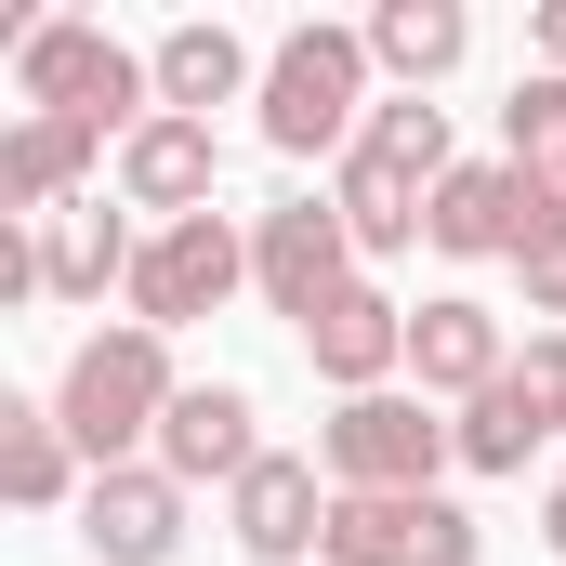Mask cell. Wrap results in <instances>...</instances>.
<instances>
[{
    "label": "cell",
    "instance_id": "1",
    "mask_svg": "<svg viewBox=\"0 0 566 566\" xmlns=\"http://www.w3.org/2000/svg\"><path fill=\"white\" fill-rule=\"evenodd\" d=\"M448 171H461V158H448V106H434V93H396V106H369L356 158L329 171V211L356 224V251H422Z\"/></svg>",
    "mask_w": 566,
    "mask_h": 566
},
{
    "label": "cell",
    "instance_id": "2",
    "mask_svg": "<svg viewBox=\"0 0 566 566\" xmlns=\"http://www.w3.org/2000/svg\"><path fill=\"white\" fill-rule=\"evenodd\" d=\"M171 329H145V316H119V329H93L80 356H66V382H53V422L80 434V461L93 474H119L133 448H158V422H171Z\"/></svg>",
    "mask_w": 566,
    "mask_h": 566
},
{
    "label": "cell",
    "instance_id": "3",
    "mask_svg": "<svg viewBox=\"0 0 566 566\" xmlns=\"http://www.w3.org/2000/svg\"><path fill=\"white\" fill-rule=\"evenodd\" d=\"M13 93H27V119H93V133H119V145L158 119V66H145L133 40H106L93 13H40L27 53H13Z\"/></svg>",
    "mask_w": 566,
    "mask_h": 566
},
{
    "label": "cell",
    "instance_id": "4",
    "mask_svg": "<svg viewBox=\"0 0 566 566\" xmlns=\"http://www.w3.org/2000/svg\"><path fill=\"white\" fill-rule=\"evenodd\" d=\"M264 145L277 158H356L369 133V27H290L264 53Z\"/></svg>",
    "mask_w": 566,
    "mask_h": 566
},
{
    "label": "cell",
    "instance_id": "5",
    "mask_svg": "<svg viewBox=\"0 0 566 566\" xmlns=\"http://www.w3.org/2000/svg\"><path fill=\"white\" fill-rule=\"evenodd\" d=\"M448 448H461V434L434 422L422 396H343V409L316 422V474H329V488H369V501H422Z\"/></svg>",
    "mask_w": 566,
    "mask_h": 566
},
{
    "label": "cell",
    "instance_id": "6",
    "mask_svg": "<svg viewBox=\"0 0 566 566\" xmlns=\"http://www.w3.org/2000/svg\"><path fill=\"white\" fill-rule=\"evenodd\" d=\"M488 541H474V514L448 501V488H422V501H369V488H329V541H316V566H474Z\"/></svg>",
    "mask_w": 566,
    "mask_h": 566
},
{
    "label": "cell",
    "instance_id": "7",
    "mask_svg": "<svg viewBox=\"0 0 566 566\" xmlns=\"http://www.w3.org/2000/svg\"><path fill=\"white\" fill-rule=\"evenodd\" d=\"M251 290L303 329L316 303H343V290H356V224H343L329 198H277V211L251 224Z\"/></svg>",
    "mask_w": 566,
    "mask_h": 566
},
{
    "label": "cell",
    "instance_id": "8",
    "mask_svg": "<svg viewBox=\"0 0 566 566\" xmlns=\"http://www.w3.org/2000/svg\"><path fill=\"white\" fill-rule=\"evenodd\" d=\"M238 277H251V238H238L224 211L158 224V238H145V264H133V316H145V329H185V316H211Z\"/></svg>",
    "mask_w": 566,
    "mask_h": 566
},
{
    "label": "cell",
    "instance_id": "9",
    "mask_svg": "<svg viewBox=\"0 0 566 566\" xmlns=\"http://www.w3.org/2000/svg\"><path fill=\"white\" fill-rule=\"evenodd\" d=\"M303 356H316V382H343V396H396V369H409V303L356 277L343 303L303 316Z\"/></svg>",
    "mask_w": 566,
    "mask_h": 566
},
{
    "label": "cell",
    "instance_id": "10",
    "mask_svg": "<svg viewBox=\"0 0 566 566\" xmlns=\"http://www.w3.org/2000/svg\"><path fill=\"white\" fill-rule=\"evenodd\" d=\"M211 185H224V145H211V119H145L133 145H119V211H158V224H198L211 211Z\"/></svg>",
    "mask_w": 566,
    "mask_h": 566
},
{
    "label": "cell",
    "instance_id": "11",
    "mask_svg": "<svg viewBox=\"0 0 566 566\" xmlns=\"http://www.w3.org/2000/svg\"><path fill=\"white\" fill-rule=\"evenodd\" d=\"M224 527H238V554L264 566H303L316 541H329V488H316V461H290V448H264L238 488H224Z\"/></svg>",
    "mask_w": 566,
    "mask_h": 566
},
{
    "label": "cell",
    "instance_id": "12",
    "mask_svg": "<svg viewBox=\"0 0 566 566\" xmlns=\"http://www.w3.org/2000/svg\"><path fill=\"white\" fill-rule=\"evenodd\" d=\"M80 541H93V566H171V541H185V488H171L158 461L93 474V488H80Z\"/></svg>",
    "mask_w": 566,
    "mask_h": 566
},
{
    "label": "cell",
    "instance_id": "13",
    "mask_svg": "<svg viewBox=\"0 0 566 566\" xmlns=\"http://www.w3.org/2000/svg\"><path fill=\"white\" fill-rule=\"evenodd\" d=\"M409 369H422V396H488L514 356H501V316L474 303V290H434V303H409Z\"/></svg>",
    "mask_w": 566,
    "mask_h": 566
},
{
    "label": "cell",
    "instance_id": "14",
    "mask_svg": "<svg viewBox=\"0 0 566 566\" xmlns=\"http://www.w3.org/2000/svg\"><path fill=\"white\" fill-rule=\"evenodd\" d=\"M251 461H264V434H251V396L238 382H185L171 396V422H158V474L171 488H211V474L238 488Z\"/></svg>",
    "mask_w": 566,
    "mask_h": 566
},
{
    "label": "cell",
    "instance_id": "15",
    "mask_svg": "<svg viewBox=\"0 0 566 566\" xmlns=\"http://www.w3.org/2000/svg\"><path fill=\"white\" fill-rule=\"evenodd\" d=\"M93 158H106L93 119H13V133H0V224H53Z\"/></svg>",
    "mask_w": 566,
    "mask_h": 566
},
{
    "label": "cell",
    "instance_id": "16",
    "mask_svg": "<svg viewBox=\"0 0 566 566\" xmlns=\"http://www.w3.org/2000/svg\"><path fill=\"white\" fill-rule=\"evenodd\" d=\"M133 264H145V238L106 211V198H66V211L40 224V277H53V303H106V277L133 290Z\"/></svg>",
    "mask_w": 566,
    "mask_h": 566
},
{
    "label": "cell",
    "instance_id": "17",
    "mask_svg": "<svg viewBox=\"0 0 566 566\" xmlns=\"http://www.w3.org/2000/svg\"><path fill=\"white\" fill-rule=\"evenodd\" d=\"M145 66H158V106H171V119H211V106L264 93V80H251V40H238V27H171V40H158Z\"/></svg>",
    "mask_w": 566,
    "mask_h": 566
},
{
    "label": "cell",
    "instance_id": "18",
    "mask_svg": "<svg viewBox=\"0 0 566 566\" xmlns=\"http://www.w3.org/2000/svg\"><path fill=\"white\" fill-rule=\"evenodd\" d=\"M0 501H13V514L80 501V434L53 422V409H27V396H0Z\"/></svg>",
    "mask_w": 566,
    "mask_h": 566
},
{
    "label": "cell",
    "instance_id": "19",
    "mask_svg": "<svg viewBox=\"0 0 566 566\" xmlns=\"http://www.w3.org/2000/svg\"><path fill=\"white\" fill-rule=\"evenodd\" d=\"M461 53H474V13H461V0H382V13H369V66H396L409 93H434Z\"/></svg>",
    "mask_w": 566,
    "mask_h": 566
},
{
    "label": "cell",
    "instance_id": "20",
    "mask_svg": "<svg viewBox=\"0 0 566 566\" xmlns=\"http://www.w3.org/2000/svg\"><path fill=\"white\" fill-rule=\"evenodd\" d=\"M448 434H461V461H474V474H527V448H541L554 422H541V409H527V382L501 369V382H488V396H474Z\"/></svg>",
    "mask_w": 566,
    "mask_h": 566
},
{
    "label": "cell",
    "instance_id": "21",
    "mask_svg": "<svg viewBox=\"0 0 566 566\" xmlns=\"http://www.w3.org/2000/svg\"><path fill=\"white\" fill-rule=\"evenodd\" d=\"M501 158H514V171H554V158H566V80H554V66L514 80V106H501Z\"/></svg>",
    "mask_w": 566,
    "mask_h": 566
},
{
    "label": "cell",
    "instance_id": "22",
    "mask_svg": "<svg viewBox=\"0 0 566 566\" xmlns=\"http://www.w3.org/2000/svg\"><path fill=\"white\" fill-rule=\"evenodd\" d=\"M514 382H527V409H541V422L566 434V329H541V343L514 356Z\"/></svg>",
    "mask_w": 566,
    "mask_h": 566
},
{
    "label": "cell",
    "instance_id": "23",
    "mask_svg": "<svg viewBox=\"0 0 566 566\" xmlns=\"http://www.w3.org/2000/svg\"><path fill=\"white\" fill-rule=\"evenodd\" d=\"M514 277H527V316H566V224L514 251Z\"/></svg>",
    "mask_w": 566,
    "mask_h": 566
},
{
    "label": "cell",
    "instance_id": "24",
    "mask_svg": "<svg viewBox=\"0 0 566 566\" xmlns=\"http://www.w3.org/2000/svg\"><path fill=\"white\" fill-rule=\"evenodd\" d=\"M541 66L566 80V0H541Z\"/></svg>",
    "mask_w": 566,
    "mask_h": 566
},
{
    "label": "cell",
    "instance_id": "25",
    "mask_svg": "<svg viewBox=\"0 0 566 566\" xmlns=\"http://www.w3.org/2000/svg\"><path fill=\"white\" fill-rule=\"evenodd\" d=\"M541 541H554V554H566V488H554V501H541Z\"/></svg>",
    "mask_w": 566,
    "mask_h": 566
},
{
    "label": "cell",
    "instance_id": "26",
    "mask_svg": "<svg viewBox=\"0 0 566 566\" xmlns=\"http://www.w3.org/2000/svg\"><path fill=\"white\" fill-rule=\"evenodd\" d=\"M554 185H566V158H554Z\"/></svg>",
    "mask_w": 566,
    "mask_h": 566
}]
</instances>
